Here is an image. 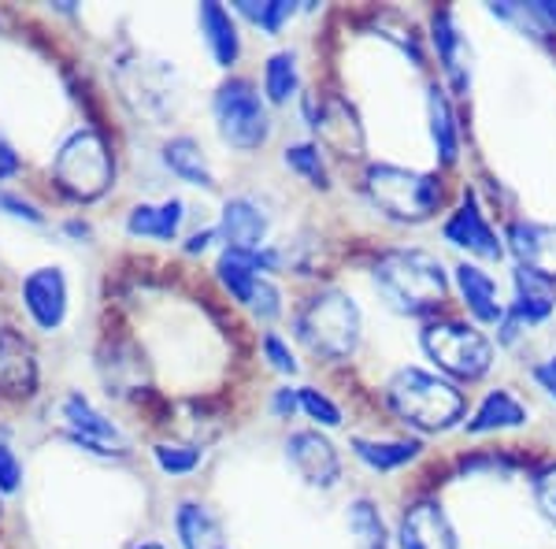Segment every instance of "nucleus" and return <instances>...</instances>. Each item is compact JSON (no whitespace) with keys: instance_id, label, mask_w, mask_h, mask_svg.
<instances>
[{"instance_id":"19","label":"nucleus","mask_w":556,"mask_h":549,"mask_svg":"<svg viewBox=\"0 0 556 549\" xmlns=\"http://www.w3.org/2000/svg\"><path fill=\"white\" fill-rule=\"evenodd\" d=\"M513 290H516V301H513V316L519 323H545L553 316L556 309V294H553V283L527 267H516L513 275Z\"/></svg>"},{"instance_id":"23","label":"nucleus","mask_w":556,"mask_h":549,"mask_svg":"<svg viewBox=\"0 0 556 549\" xmlns=\"http://www.w3.org/2000/svg\"><path fill=\"white\" fill-rule=\"evenodd\" d=\"M427 120H430V138H434L438 160H442L445 167L456 164V157H460V130H456L453 104L442 86L427 89Z\"/></svg>"},{"instance_id":"36","label":"nucleus","mask_w":556,"mask_h":549,"mask_svg":"<svg viewBox=\"0 0 556 549\" xmlns=\"http://www.w3.org/2000/svg\"><path fill=\"white\" fill-rule=\"evenodd\" d=\"M249 312H253L256 320H275L278 312H282V294L275 290V283H260V290H256V297H253V304H249Z\"/></svg>"},{"instance_id":"26","label":"nucleus","mask_w":556,"mask_h":549,"mask_svg":"<svg viewBox=\"0 0 556 549\" xmlns=\"http://www.w3.org/2000/svg\"><path fill=\"white\" fill-rule=\"evenodd\" d=\"M419 446L416 438H408V442H367V438H353V453L361 457L367 467H375V472H397V467H405L408 461H416L419 457Z\"/></svg>"},{"instance_id":"29","label":"nucleus","mask_w":556,"mask_h":549,"mask_svg":"<svg viewBox=\"0 0 556 549\" xmlns=\"http://www.w3.org/2000/svg\"><path fill=\"white\" fill-rule=\"evenodd\" d=\"M238 12L245 15V20H253L264 34H278L293 20L298 4H293V0H264V4H256V0H238Z\"/></svg>"},{"instance_id":"14","label":"nucleus","mask_w":556,"mask_h":549,"mask_svg":"<svg viewBox=\"0 0 556 549\" xmlns=\"http://www.w3.org/2000/svg\"><path fill=\"white\" fill-rule=\"evenodd\" d=\"M0 390L12 398H30L38 390V360L20 330L0 327Z\"/></svg>"},{"instance_id":"12","label":"nucleus","mask_w":556,"mask_h":549,"mask_svg":"<svg viewBox=\"0 0 556 549\" xmlns=\"http://www.w3.org/2000/svg\"><path fill=\"white\" fill-rule=\"evenodd\" d=\"M508 253L519 260V267L542 275V278H556V223H531L519 220L508 227Z\"/></svg>"},{"instance_id":"10","label":"nucleus","mask_w":556,"mask_h":549,"mask_svg":"<svg viewBox=\"0 0 556 549\" xmlns=\"http://www.w3.org/2000/svg\"><path fill=\"white\" fill-rule=\"evenodd\" d=\"M445 241L456 246V249H468V253L479 257V260H501V257H505V241H501L497 230L486 223V215H482L475 194H464L460 209L450 215V223H445Z\"/></svg>"},{"instance_id":"17","label":"nucleus","mask_w":556,"mask_h":549,"mask_svg":"<svg viewBox=\"0 0 556 549\" xmlns=\"http://www.w3.org/2000/svg\"><path fill=\"white\" fill-rule=\"evenodd\" d=\"M456 286H460V297L468 304V312L479 323H501L505 320V304H501L497 283L482 272L479 264H456Z\"/></svg>"},{"instance_id":"11","label":"nucleus","mask_w":556,"mask_h":549,"mask_svg":"<svg viewBox=\"0 0 556 549\" xmlns=\"http://www.w3.org/2000/svg\"><path fill=\"white\" fill-rule=\"evenodd\" d=\"M286 457L301 472V479L319 490H330L342 479V461H338V449L319 435V431H298L286 442Z\"/></svg>"},{"instance_id":"18","label":"nucleus","mask_w":556,"mask_h":549,"mask_svg":"<svg viewBox=\"0 0 556 549\" xmlns=\"http://www.w3.org/2000/svg\"><path fill=\"white\" fill-rule=\"evenodd\" d=\"M430 38H434V49H438V57H442L445 75H450L453 89H456V93H468V86H471L468 45H464L460 30H456L450 12H434V20H430Z\"/></svg>"},{"instance_id":"5","label":"nucleus","mask_w":556,"mask_h":549,"mask_svg":"<svg viewBox=\"0 0 556 549\" xmlns=\"http://www.w3.org/2000/svg\"><path fill=\"white\" fill-rule=\"evenodd\" d=\"M52 178L71 201L89 204L108 194L115 178V160L108 141L97 130H75L60 146L56 160H52Z\"/></svg>"},{"instance_id":"30","label":"nucleus","mask_w":556,"mask_h":549,"mask_svg":"<svg viewBox=\"0 0 556 549\" xmlns=\"http://www.w3.org/2000/svg\"><path fill=\"white\" fill-rule=\"evenodd\" d=\"M156 464H160V472H167V475H190L197 464L204 461V453L197 446H172V442H160L156 449Z\"/></svg>"},{"instance_id":"16","label":"nucleus","mask_w":556,"mask_h":549,"mask_svg":"<svg viewBox=\"0 0 556 549\" xmlns=\"http://www.w3.org/2000/svg\"><path fill=\"white\" fill-rule=\"evenodd\" d=\"M197 20H201L204 45H208L215 64L235 67L238 57H241V34H238L235 15H230L223 4H215V0H204L201 12H197Z\"/></svg>"},{"instance_id":"4","label":"nucleus","mask_w":556,"mask_h":549,"mask_svg":"<svg viewBox=\"0 0 556 549\" xmlns=\"http://www.w3.org/2000/svg\"><path fill=\"white\" fill-rule=\"evenodd\" d=\"M367 194H371L375 209L397 223H424L442 204V183L434 175L397 164L367 167Z\"/></svg>"},{"instance_id":"43","label":"nucleus","mask_w":556,"mask_h":549,"mask_svg":"<svg viewBox=\"0 0 556 549\" xmlns=\"http://www.w3.org/2000/svg\"><path fill=\"white\" fill-rule=\"evenodd\" d=\"M67 230H71V234H83V238H86V234H89V227H86V223H67Z\"/></svg>"},{"instance_id":"32","label":"nucleus","mask_w":556,"mask_h":549,"mask_svg":"<svg viewBox=\"0 0 556 549\" xmlns=\"http://www.w3.org/2000/svg\"><path fill=\"white\" fill-rule=\"evenodd\" d=\"M298 394H301V412L308 420H316L319 427H338V423H342V409H338L327 394H319L316 386H301Z\"/></svg>"},{"instance_id":"2","label":"nucleus","mask_w":556,"mask_h":549,"mask_svg":"<svg viewBox=\"0 0 556 549\" xmlns=\"http://www.w3.org/2000/svg\"><path fill=\"white\" fill-rule=\"evenodd\" d=\"M393 412L416 431H450L464 420V394L450 379L424 367H401L386 386Z\"/></svg>"},{"instance_id":"44","label":"nucleus","mask_w":556,"mask_h":549,"mask_svg":"<svg viewBox=\"0 0 556 549\" xmlns=\"http://www.w3.org/2000/svg\"><path fill=\"white\" fill-rule=\"evenodd\" d=\"M141 549H164V546H156V542H149V546H141Z\"/></svg>"},{"instance_id":"41","label":"nucleus","mask_w":556,"mask_h":549,"mask_svg":"<svg viewBox=\"0 0 556 549\" xmlns=\"http://www.w3.org/2000/svg\"><path fill=\"white\" fill-rule=\"evenodd\" d=\"M527 8H531V15L538 23L556 30V0H534V4H527Z\"/></svg>"},{"instance_id":"37","label":"nucleus","mask_w":556,"mask_h":549,"mask_svg":"<svg viewBox=\"0 0 556 549\" xmlns=\"http://www.w3.org/2000/svg\"><path fill=\"white\" fill-rule=\"evenodd\" d=\"M264 357L271 360L275 372H282V375H298V360H293L290 346H286V341L278 338V335H264Z\"/></svg>"},{"instance_id":"15","label":"nucleus","mask_w":556,"mask_h":549,"mask_svg":"<svg viewBox=\"0 0 556 549\" xmlns=\"http://www.w3.org/2000/svg\"><path fill=\"white\" fill-rule=\"evenodd\" d=\"M227 249H238V253H260L267 238V215L256 209L249 197H235V201L223 204V220L215 227Z\"/></svg>"},{"instance_id":"27","label":"nucleus","mask_w":556,"mask_h":549,"mask_svg":"<svg viewBox=\"0 0 556 549\" xmlns=\"http://www.w3.org/2000/svg\"><path fill=\"white\" fill-rule=\"evenodd\" d=\"M301 89V71H298V57L290 49L275 52L264 67V93L271 104H286L293 93Z\"/></svg>"},{"instance_id":"28","label":"nucleus","mask_w":556,"mask_h":549,"mask_svg":"<svg viewBox=\"0 0 556 549\" xmlns=\"http://www.w3.org/2000/svg\"><path fill=\"white\" fill-rule=\"evenodd\" d=\"M349 531L356 535L361 549H390V535H386L379 509L367 498H356L353 506H349Z\"/></svg>"},{"instance_id":"22","label":"nucleus","mask_w":556,"mask_h":549,"mask_svg":"<svg viewBox=\"0 0 556 549\" xmlns=\"http://www.w3.org/2000/svg\"><path fill=\"white\" fill-rule=\"evenodd\" d=\"M215 275H219L223 290L235 297L238 304H253V297L260 290V283H264V275H260L256 267V253H238V249H223L219 264H215Z\"/></svg>"},{"instance_id":"42","label":"nucleus","mask_w":556,"mask_h":549,"mask_svg":"<svg viewBox=\"0 0 556 549\" xmlns=\"http://www.w3.org/2000/svg\"><path fill=\"white\" fill-rule=\"evenodd\" d=\"M212 238H219V234H215V227H212V230L193 234V238L186 241V253H204V249H208V241H212Z\"/></svg>"},{"instance_id":"24","label":"nucleus","mask_w":556,"mask_h":549,"mask_svg":"<svg viewBox=\"0 0 556 549\" xmlns=\"http://www.w3.org/2000/svg\"><path fill=\"white\" fill-rule=\"evenodd\" d=\"M175 531L182 549H223V524L212 516V509L186 501L175 512Z\"/></svg>"},{"instance_id":"34","label":"nucleus","mask_w":556,"mask_h":549,"mask_svg":"<svg viewBox=\"0 0 556 549\" xmlns=\"http://www.w3.org/2000/svg\"><path fill=\"white\" fill-rule=\"evenodd\" d=\"M534 501H538V509H542V516L556 527V464H549L545 472H538Z\"/></svg>"},{"instance_id":"20","label":"nucleus","mask_w":556,"mask_h":549,"mask_svg":"<svg viewBox=\"0 0 556 549\" xmlns=\"http://www.w3.org/2000/svg\"><path fill=\"white\" fill-rule=\"evenodd\" d=\"M186 220V204L172 197L164 204H138L127 220V230L134 238H152V241H175L178 227Z\"/></svg>"},{"instance_id":"39","label":"nucleus","mask_w":556,"mask_h":549,"mask_svg":"<svg viewBox=\"0 0 556 549\" xmlns=\"http://www.w3.org/2000/svg\"><path fill=\"white\" fill-rule=\"evenodd\" d=\"M271 409H275V416H278V420H290L293 412L301 409V394H298V390H290V386H282V390H275Z\"/></svg>"},{"instance_id":"21","label":"nucleus","mask_w":556,"mask_h":549,"mask_svg":"<svg viewBox=\"0 0 556 549\" xmlns=\"http://www.w3.org/2000/svg\"><path fill=\"white\" fill-rule=\"evenodd\" d=\"M527 423V409L516 394L508 390H490L482 404L475 409V416L464 423L471 435H490V431H508V427H523Z\"/></svg>"},{"instance_id":"38","label":"nucleus","mask_w":556,"mask_h":549,"mask_svg":"<svg viewBox=\"0 0 556 549\" xmlns=\"http://www.w3.org/2000/svg\"><path fill=\"white\" fill-rule=\"evenodd\" d=\"M20 167H23L20 152H15L12 141L0 134V183H4V178H12V175H20Z\"/></svg>"},{"instance_id":"33","label":"nucleus","mask_w":556,"mask_h":549,"mask_svg":"<svg viewBox=\"0 0 556 549\" xmlns=\"http://www.w3.org/2000/svg\"><path fill=\"white\" fill-rule=\"evenodd\" d=\"M20 486H23V461L15 457L12 446L0 442V494L12 498V494H20Z\"/></svg>"},{"instance_id":"3","label":"nucleus","mask_w":556,"mask_h":549,"mask_svg":"<svg viewBox=\"0 0 556 549\" xmlns=\"http://www.w3.org/2000/svg\"><path fill=\"white\" fill-rule=\"evenodd\" d=\"M298 338L323 360H345L361 346V309L342 290L308 297L298 316Z\"/></svg>"},{"instance_id":"1","label":"nucleus","mask_w":556,"mask_h":549,"mask_svg":"<svg viewBox=\"0 0 556 549\" xmlns=\"http://www.w3.org/2000/svg\"><path fill=\"white\" fill-rule=\"evenodd\" d=\"M371 275L386 301L405 316H427L450 294V275H445L442 260L424 249H390L379 257Z\"/></svg>"},{"instance_id":"9","label":"nucleus","mask_w":556,"mask_h":549,"mask_svg":"<svg viewBox=\"0 0 556 549\" xmlns=\"http://www.w3.org/2000/svg\"><path fill=\"white\" fill-rule=\"evenodd\" d=\"M23 304L41 330H60L67 320V275L64 267H38L23 278Z\"/></svg>"},{"instance_id":"40","label":"nucleus","mask_w":556,"mask_h":549,"mask_svg":"<svg viewBox=\"0 0 556 549\" xmlns=\"http://www.w3.org/2000/svg\"><path fill=\"white\" fill-rule=\"evenodd\" d=\"M534 379L545 394H549V398H556V357H549L545 364L534 367Z\"/></svg>"},{"instance_id":"25","label":"nucleus","mask_w":556,"mask_h":549,"mask_svg":"<svg viewBox=\"0 0 556 549\" xmlns=\"http://www.w3.org/2000/svg\"><path fill=\"white\" fill-rule=\"evenodd\" d=\"M164 164L190 186H204V190H212V186H215V175H212L208 160H204V152H201V146H197L193 138H172V141H167V146H164Z\"/></svg>"},{"instance_id":"13","label":"nucleus","mask_w":556,"mask_h":549,"mask_svg":"<svg viewBox=\"0 0 556 549\" xmlns=\"http://www.w3.org/2000/svg\"><path fill=\"white\" fill-rule=\"evenodd\" d=\"M401 549H456V531L438 501H416L397 531Z\"/></svg>"},{"instance_id":"7","label":"nucleus","mask_w":556,"mask_h":549,"mask_svg":"<svg viewBox=\"0 0 556 549\" xmlns=\"http://www.w3.org/2000/svg\"><path fill=\"white\" fill-rule=\"evenodd\" d=\"M424 349L445 375L464 383L482 379L493 364L490 338L479 327H471V323H456V320L430 323L424 330Z\"/></svg>"},{"instance_id":"8","label":"nucleus","mask_w":556,"mask_h":549,"mask_svg":"<svg viewBox=\"0 0 556 549\" xmlns=\"http://www.w3.org/2000/svg\"><path fill=\"white\" fill-rule=\"evenodd\" d=\"M60 416L67 423V438L75 446H83L93 457H123L127 453V438L115 427L104 412H97L83 394H67L60 404Z\"/></svg>"},{"instance_id":"35","label":"nucleus","mask_w":556,"mask_h":549,"mask_svg":"<svg viewBox=\"0 0 556 549\" xmlns=\"http://www.w3.org/2000/svg\"><path fill=\"white\" fill-rule=\"evenodd\" d=\"M0 212L12 215V220H23V223H34V227H41L45 215L34 201H26V197L12 194V190H0Z\"/></svg>"},{"instance_id":"31","label":"nucleus","mask_w":556,"mask_h":549,"mask_svg":"<svg viewBox=\"0 0 556 549\" xmlns=\"http://www.w3.org/2000/svg\"><path fill=\"white\" fill-rule=\"evenodd\" d=\"M286 167L304 175L312 186H319V190H327V186H330L327 183V167H323L316 146H290V149H286Z\"/></svg>"},{"instance_id":"6","label":"nucleus","mask_w":556,"mask_h":549,"mask_svg":"<svg viewBox=\"0 0 556 549\" xmlns=\"http://www.w3.org/2000/svg\"><path fill=\"white\" fill-rule=\"evenodd\" d=\"M215 127L219 138L238 152H256L271 138V120H267V104L260 89L249 78H230L215 89Z\"/></svg>"}]
</instances>
